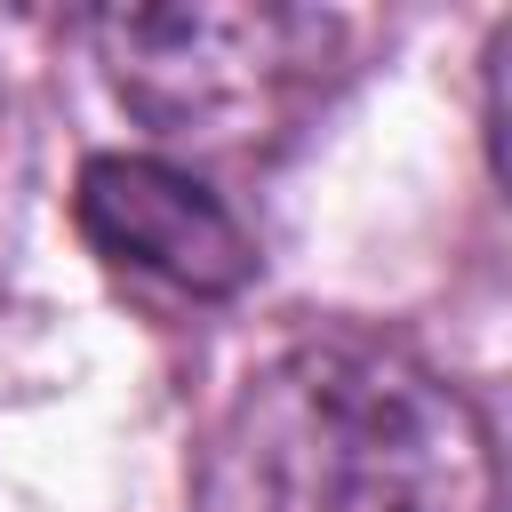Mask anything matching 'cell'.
<instances>
[{
    "label": "cell",
    "instance_id": "7a4b0ae2",
    "mask_svg": "<svg viewBox=\"0 0 512 512\" xmlns=\"http://www.w3.org/2000/svg\"><path fill=\"white\" fill-rule=\"evenodd\" d=\"M96 72L160 144L248 152L304 112L344 56V16L272 0H136L88 16Z\"/></svg>",
    "mask_w": 512,
    "mask_h": 512
},
{
    "label": "cell",
    "instance_id": "6da1fadb",
    "mask_svg": "<svg viewBox=\"0 0 512 512\" xmlns=\"http://www.w3.org/2000/svg\"><path fill=\"white\" fill-rule=\"evenodd\" d=\"M240 448L296 512H496V432L456 376L376 328L296 336L248 392Z\"/></svg>",
    "mask_w": 512,
    "mask_h": 512
},
{
    "label": "cell",
    "instance_id": "3957f363",
    "mask_svg": "<svg viewBox=\"0 0 512 512\" xmlns=\"http://www.w3.org/2000/svg\"><path fill=\"white\" fill-rule=\"evenodd\" d=\"M72 224L112 272L160 280L200 304H224L264 272L240 208L168 152H88L72 176Z\"/></svg>",
    "mask_w": 512,
    "mask_h": 512
},
{
    "label": "cell",
    "instance_id": "277c9868",
    "mask_svg": "<svg viewBox=\"0 0 512 512\" xmlns=\"http://www.w3.org/2000/svg\"><path fill=\"white\" fill-rule=\"evenodd\" d=\"M24 208H32V136L16 96L0 88V296L16 280V248H24Z\"/></svg>",
    "mask_w": 512,
    "mask_h": 512
}]
</instances>
